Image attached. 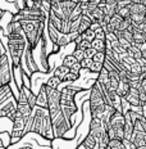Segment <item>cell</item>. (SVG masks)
Returning <instances> with one entry per match:
<instances>
[{
	"instance_id": "ffe728a7",
	"label": "cell",
	"mask_w": 146,
	"mask_h": 149,
	"mask_svg": "<svg viewBox=\"0 0 146 149\" xmlns=\"http://www.w3.org/2000/svg\"><path fill=\"white\" fill-rule=\"evenodd\" d=\"M13 90H12L10 85H4L0 88V104L3 102H5L7 99H9L10 97H13Z\"/></svg>"
},
{
	"instance_id": "83f0119b",
	"label": "cell",
	"mask_w": 146,
	"mask_h": 149,
	"mask_svg": "<svg viewBox=\"0 0 146 149\" xmlns=\"http://www.w3.org/2000/svg\"><path fill=\"white\" fill-rule=\"evenodd\" d=\"M80 64H81V70L89 71L90 68H91V66H92V59L91 58H83V59L80 62Z\"/></svg>"
},
{
	"instance_id": "7402d4cb",
	"label": "cell",
	"mask_w": 146,
	"mask_h": 149,
	"mask_svg": "<svg viewBox=\"0 0 146 149\" xmlns=\"http://www.w3.org/2000/svg\"><path fill=\"white\" fill-rule=\"evenodd\" d=\"M45 85L50 89H58L59 86L62 85V80L59 79V77L54 76V74H51V76L48 79V81L45 82Z\"/></svg>"
},
{
	"instance_id": "ac0fdd59",
	"label": "cell",
	"mask_w": 146,
	"mask_h": 149,
	"mask_svg": "<svg viewBox=\"0 0 146 149\" xmlns=\"http://www.w3.org/2000/svg\"><path fill=\"white\" fill-rule=\"evenodd\" d=\"M18 91L19 93H22L23 94V97L26 98V100H27V103L30 104V107L32 108H35V105H36V94L31 90V88H28V86H26L23 84L22 86H21L19 89H18Z\"/></svg>"
},
{
	"instance_id": "603a6c76",
	"label": "cell",
	"mask_w": 146,
	"mask_h": 149,
	"mask_svg": "<svg viewBox=\"0 0 146 149\" xmlns=\"http://www.w3.org/2000/svg\"><path fill=\"white\" fill-rule=\"evenodd\" d=\"M80 72H72V71H69L66 76L63 77V80H62V84H72L74 81H77V80L80 79Z\"/></svg>"
},
{
	"instance_id": "d4e9b609",
	"label": "cell",
	"mask_w": 146,
	"mask_h": 149,
	"mask_svg": "<svg viewBox=\"0 0 146 149\" xmlns=\"http://www.w3.org/2000/svg\"><path fill=\"white\" fill-rule=\"evenodd\" d=\"M69 72V68L68 67H66V66H63V64H60V66H58L57 68L54 70V76H57V77H59L60 80H63V77L66 76V74Z\"/></svg>"
},
{
	"instance_id": "3957f363",
	"label": "cell",
	"mask_w": 146,
	"mask_h": 149,
	"mask_svg": "<svg viewBox=\"0 0 146 149\" xmlns=\"http://www.w3.org/2000/svg\"><path fill=\"white\" fill-rule=\"evenodd\" d=\"M19 24L22 27L23 35L26 37L27 45L32 50H35L39 45L42 35L45 33L46 21H19Z\"/></svg>"
},
{
	"instance_id": "d590c367",
	"label": "cell",
	"mask_w": 146,
	"mask_h": 149,
	"mask_svg": "<svg viewBox=\"0 0 146 149\" xmlns=\"http://www.w3.org/2000/svg\"><path fill=\"white\" fill-rule=\"evenodd\" d=\"M63 0H50V3H51V5H54V4H59V3H62Z\"/></svg>"
},
{
	"instance_id": "9c48e42d",
	"label": "cell",
	"mask_w": 146,
	"mask_h": 149,
	"mask_svg": "<svg viewBox=\"0 0 146 149\" xmlns=\"http://www.w3.org/2000/svg\"><path fill=\"white\" fill-rule=\"evenodd\" d=\"M51 126H53V132H54V138H64V135L69 130H72L69 123L67 122V120L63 117L62 112L58 116H55L54 118H51Z\"/></svg>"
},
{
	"instance_id": "5b68a950",
	"label": "cell",
	"mask_w": 146,
	"mask_h": 149,
	"mask_svg": "<svg viewBox=\"0 0 146 149\" xmlns=\"http://www.w3.org/2000/svg\"><path fill=\"white\" fill-rule=\"evenodd\" d=\"M123 125H124L123 114L119 111H114L109 118L108 126L105 127L109 139H119V140H123Z\"/></svg>"
},
{
	"instance_id": "277c9868",
	"label": "cell",
	"mask_w": 146,
	"mask_h": 149,
	"mask_svg": "<svg viewBox=\"0 0 146 149\" xmlns=\"http://www.w3.org/2000/svg\"><path fill=\"white\" fill-rule=\"evenodd\" d=\"M89 107H90V113H91V118L101 120L102 114L105 112V107H107V102L104 99L100 86L96 81H94L92 86L90 88Z\"/></svg>"
},
{
	"instance_id": "ba28073f",
	"label": "cell",
	"mask_w": 146,
	"mask_h": 149,
	"mask_svg": "<svg viewBox=\"0 0 146 149\" xmlns=\"http://www.w3.org/2000/svg\"><path fill=\"white\" fill-rule=\"evenodd\" d=\"M13 79L12 76V64L9 62L8 54H3L0 57V88L4 85H9Z\"/></svg>"
},
{
	"instance_id": "8fae6325",
	"label": "cell",
	"mask_w": 146,
	"mask_h": 149,
	"mask_svg": "<svg viewBox=\"0 0 146 149\" xmlns=\"http://www.w3.org/2000/svg\"><path fill=\"white\" fill-rule=\"evenodd\" d=\"M40 63H41V68L40 71L44 73H49L50 72V66H49V53H48V37H46V33H44L40 40Z\"/></svg>"
},
{
	"instance_id": "4fadbf2b",
	"label": "cell",
	"mask_w": 146,
	"mask_h": 149,
	"mask_svg": "<svg viewBox=\"0 0 146 149\" xmlns=\"http://www.w3.org/2000/svg\"><path fill=\"white\" fill-rule=\"evenodd\" d=\"M17 112L22 114V117L26 120V122L30 120L31 114H32V108L27 103L26 98L23 97L22 93H18L17 95Z\"/></svg>"
},
{
	"instance_id": "8d00e7d4",
	"label": "cell",
	"mask_w": 146,
	"mask_h": 149,
	"mask_svg": "<svg viewBox=\"0 0 146 149\" xmlns=\"http://www.w3.org/2000/svg\"><path fill=\"white\" fill-rule=\"evenodd\" d=\"M76 149H86V148H85V147H83V145H82V144H80V145H78V147H77Z\"/></svg>"
},
{
	"instance_id": "4316f807",
	"label": "cell",
	"mask_w": 146,
	"mask_h": 149,
	"mask_svg": "<svg viewBox=\"0 0 146 149\" xmlns=\"http://www.w3.org/2000/svg\"><path fill=\"white\" fill-rule=\"evenodd\" d=\"M89 48H91V42L87 41V40H81L78 44H76V49H80V50H87Z\"/></svg>"
},
{
	"instance_id": "9a60e30c",
	"label": "cell",
	"mask_w": 146,
	"mask_h": 149,
	"mask_svg": "<svg viewBox=\"0 0 146 149\" xmlns=\"http://www.w3.org/2000/svg\"><path fill=\"white\" fill-rule=\"evenodd\" d=\"M129 81L126 76V72L124 71H120L119 72V82H118V86H117V94L119 95L120 98H126V95L128 94L129 91Z\"/></svg>"
},
{
	"instance_id": "7c38bea8",
	"label": "cell",
	"mask_w": 146,
	"mask_h": 149,
	"mask_svg": "<svg viewBox=\"0 0 146 149\" xmlns=\"http://www.w3.org/2000/svg\"><path fill=\"white\" fill-rule=\"evenodd\" d=\"M15 112H17V98L14 95L0 104V117H8L10 121H13Z\"/></svg>"
},
{
	"instance_id": "484cf974",
	"label": "cell",
	"mask_w": 146,
	"mask_h": 149,
	"mask_svg": "<svg viewBox=\"0 0 146 149\" xmlns=\"http://www.w3.org/2000/svg\"><path fill=\"white\" fill-rule=\"evenodd\" d=\"M117 14L119 15L122 19H127V18H129V5H127V7H120V8H118Z\"/></svg>"
},
{
	"instance_id": "52a82bcc",
	"label": "cell",
	"mask_w": 146,
	"mask_h": 149,
	"mask_svg": "<svg viewBox=\"0 0 146 149\" xmlns=\"http://www.w3.org/2000/svg\"><path fill=\"white\" fill-rule=\"evenodd\" d=\"M13 129L10 132V144H17L21 139L26 135L24 130H26V120L22 117V114L15 112L14 118H13Z\"/></svg>"
},
{
	"instance_id": "4dcf8cb0",
	"label": "cell",
	"mask_w": 146,
	"mask_h": 149,
	"mask_svg": "<svg viewBox=\"0 0 146 149\" xmlns=\"http://www.w3.org/2000/svg\"><path fill=\"white\" fill-rule=\"evenodd\" d=\"M101 68H102V64H101V63H96V62L92 61V66H91V68H90V70H89V72L98 74L99 72H100V70H101Z\"/></svg>"
},
{
	"instance_id": "d6a6232c",
	"label": "cell",
	"mask_w": 146,
	"mask_h": 149,
	"mask_svg": "<svg viewBox=\"0 0 146 149\" xmlns=\"http://www.w3.org/2000/svg\"><path fill=\"white\" fill-rule=\"evenodd\" d=\"M95 39L105 40V31L102 30V27H100V29H98L95 31Z\"/></svg>"
},
{
	"instance_id": "7a4b0ae2",
	"label": "cell",
	"mask_w": 146,
	"mask_h": 149,
	"mask_svg": "<svg viewBox=\"0 0 146 149\" xmlns=\"http://www.w3.org/2000/svg\"><path fill=\"white\" fill-rule=\"evenodd\" d=\"M83 88H78L74 85H64V88L60 91V112L63 117L69 123L71 129H73L74 123H76V113L78 111L76 104V95L78 93L83 91Z\"/></svg>"
},
{
	"instance_id": "f35d334b",
	"label": "cell",
	"mask_w": 146,
	"mask_h": 149,
	"mask_svg": "<svg viewBox=\"0 0 146 149\" xmlns=\"http://www.w3.org/2000/svg\"><path fill=\"white\" fill-rule=\"evenodd\" d=\"M3 14H4V13H3V12H1V9H0V19H1V17H3Z\"/></svg>"
},
{
	"instance_id": "6da1fadb",
	"label": "cell",
	"mask_w": 146,
	"mask_h": 149,
	"mask_svg": "<svg viewBox=\"0 0 146 149\" xmlns=\"http://www.w3.org/2000/svg\"><path fill=\"white\" fill-rule=\"evenodd\" d=\"M24 132H33V134L41 136L45 139H54V132H53L51 118L49 116V112L45 108L35 107L32 109L30 120L26 122V130Z\"/></svg>"
},
{
	"instance_id": "d6986e66",
	"label": "cell",
	"mask_w": 146,
	"mask_h": 149,
	"mask_svg": "<svg viewBox=\"0 0 146 149\" xmlns=\"http://www.w3.org/2000/svg\"><path fill=\"white\" fill-rule=\"evenodd\" d=\"M91 19L87 17V15H85V14H82L81 15V18H80V24H78V33L81 35V33H83L86 30H89L90 29V26H91Z\"/></svg>"
},
{
	"instance_id": "74e56055",
	"label": "cell",
	"mask_w": 146,
	"mask_h": 149,
	"mask_svg": "<svg viewBox=\"0 0 146 149\" xmlns=\"http://www.w3.org/2000/svg\"><path fill=\"white\" fill-rule=\"evenodd\" d=\"M19 149H32L31 147H23V148H19Z\"/></svg>"
},
{
	"instance_id": "e575fe53",
	"label": "cell",
	"mask_w": 146,
	"mask_h": 149,
	"mask_svg": "<svg viewBox=\"0 0 146 149\" xmlns=\"http://www.w3.org/2000/svg\"><path fill=\"white\" fill-rule=\"evenodd\" d=\"M95 53L96 52L92 48H89L87 50H85V58H91V59H92V57H94Z\"/></svg>"
},
{
	"instance_id": "f1b7e54d",
	"label": "cell",
	"mask_w": 146,
	"mask_h": 149,
	"mask_svg": "<svg viewBox=\"0 0 146 149\" xmlns=\"http://www.w3.org/2000/svg\"><path fill=\"white\" fill-rule=\"evenodd\" d=\"M81 36H82V39H83V40H87V41L91 42L92 40L95 39V32H94L92 30H90V29H89V30H86L83 33H81Z\"/></svg>"
},
{
	"instance_id": "836d02e7",
	"label": "cell",
	"mask_w": 146,
	"mask_h": 149,
	"mask_svg": "<svg viewBox=\"0 0 146 149\" xmlns=\"http://www.w3.org/2000/svg\"><path fill=\"white\" fill-rule=\"evenodd\" d=\"M51 44V50H50V54H58L59 52H60V46H59L58 44H53V42H50Z\"/></svg>"
},
{
	"instance_id": "f546056e",
	"label": "cell",
	"mask_w": 146,
	"mask_h": 149,
	"mask_svg": "<svg viewBox=\"0 0 146 149\" xmlns=\"http://www.w3.org/2000/svg\"><path fill=\"white\" fill-rule=\"evenodd\" d=\"M92 61L96 62V63H104V61H105V54H104V52H96L95 54H94V57H92Z\"/></svg>"
},
{
	"instance_id": "8992f818",
	"label": "cell",
	"mask_w": 146,
	"mask_h": 149,
	"mask_svg": "<svg viewBox=\"0 0 146 149\" xmlns=\"http://www.w3.org/2000/svg\"><path fill=\"white\" fill-rule=\"evenodd\" d=\"M21 67H22V71L24 73V76L27 77L28 80H31L33 73L40 72L39 67H37L35 58H33V50L30 48L28 45L26 46V50L23 53L22 57V62H21Z\"/></svg>"
},
{
	"instance_id": "30bf717a",
	"label": "cell",
	"mask_w": 146,
	"mask_h": 149,
	"mask_svg": "<svg viewBox=\"0 0 146 149\" xmlns=\"http://www.w3.org/2000/svg\"><path fill=\"white\" fill-rule=\"evenodd\" d=\"M129 19H131L132 24L146 22V5L129 4Z\"/></svg>"
},
{
	"instance_id": "cb8c5ba5",
	"label": "cell",
	"mask_w": 146,
	"mask_h": 149,
	"mask_svg": "<svg viewBox=\"0 0 146 149\" xmlns=\"http://www.w3.org/2000/svg\"><path fill=\"white\" fill-rule=\"evenodd\" d=\"M91 48L95 52H104L105 50V40L100 39H94L91 41Z\"/></svg>"
},
{
	"instance_id": "1f68e13d",
	"label": "cell",
	"mask_w": 146,
	"mask_h": 149,
	"mask_svg": "<svg viewBox=\"0 0 146 149\" xmlns=\"http://www.w3.org/2000/svg\"><path fill=\"white\" fill-rule=\"evenodd\" d=\"M72 55L74 58H76L77 61L78 62H81L83 59V58H85V52L83 50H80V49H76L74 48V50H73V53H72Z\"/></svg>"
},
{
	"instance_id": "e0dca14e",
	"label": "cell",
	"mask_w": 146,
	"mask_h": 149,
	"mask_svg": "<svg viewBox=\"0 0 146 149\" xmlns=\"http://www.w3.org/2000/svg\"><path fill=\"white\" fill-rule=\"evenodd\" d=\"M62 64H63V66H66V67H68V68H69V71H72V72H80L81 73V64H80V62L77 61L72 54H67L66 57L63 58V61H62Z\"/></svg>"
},
{
	"instance_id": "2e32d148",
	"label": "cell",
	"mask_w": 146,
	"mask_h": 149,
	"mask_svg": "<svg viewBox=\"0 0 146 149\" xmlns=\"http://www.w3.org/2000/svg\"><path fill=\"white\" fill-rule=\"evenodd\" d=\"M35 107H40V108H45L48 107V89H46V85L42 84L40 86V90L36 95V105Z\"/></svg>"
},
{
	"instance_id": "44dd1931",
	"label": "cell",
	"mask_w": 146,
	"mask_h": 149,
	"mask_svg": "<svg viewBox=\"0 0 146 149\" xmlns=\"http://www.w3.org/2000/svg\"><path fill=\"white\" fill-rule=\"evenodd\" d=\"M108 148L109 149H128L127 145L123 143V140H119V139H109Z\"/></svg>"
},
{
	"instance_id": "5bb4252c",
	"label": "cell",
	"mask_w": 146,
	"mask_h": 149,
	"mask_svg": "<svg viewBox=\"0 0 146 149\" xmlns=\"http://www.w3.org/2000/svg\"><path fill=\"white\" fill-rule=\"evenodd\" d=\"M141 147H146V132L135 131L133 130V132L128 139V149H135Z\"/></svg>"
}]
</instances>
